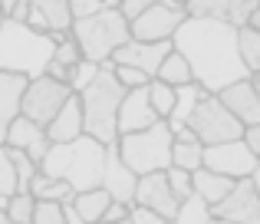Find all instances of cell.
Masks as SVG:
<instances>
[{"instance_id": "obj_27", "label": "cell", "mask_w": 260, "mask_h": 224, "mask_svg": "<svg viewBox=\"0 0 260 224\" xmlns=\"http://www.w3.org/2000/svg\"><path fill=\"white\" fill-rule=\"evenodd\" d=\"M211 205L204 198H198V195H191L188 201H181L178 205V214L172 224H211Z\"/></svg>"}, {"instance_id": "obj_30", "label": "cell", "mask_w": 260, "mask_h": 224, "mask_svg": "<svg viewBox=\"0 0 260 224\" xmlns=\"http://www.w3.org/2000/svg\"><path fill=\"white\" fill-rule=\"evenodd\" d=\"M148 99H152V109L158 112V119L165 122L168 115H172V109H175L178 92L172 89V86H165L161 79H152V83H148Z\"/></svg>"}, {"instance_id": "obj_6", "label": "cell", "mask_w": 260, "mask_h": 224, "mask_svg": "<svg viewBox=\"0 0 260 224\" xmlns=\"http://www.w3.org/2000/svg\"><path fill=\"white\" fill-rule=\"evenodd\" d=\"M172 148H175V135L168 129V122H155L145 132H132L119 139V155L139 178L155 172H168L172 168Z\"/></svg>"}, {"instance_id": "obj_14", "label": "cell", "mask_w": 260, "mask_h": 224, "mask_svg": "<svg viewBox=\"0 0 260 224\" xmlns=\"http://www.w3.org/2000/svg\"><path fill=\"white\" fill-rule=\"evenodd\" d=\"M135 188H139V175L122 162L119 142L109 145L106 152V172H102V191H109V198L119 205H135Z\"/></svg>"}, {"instance_id": "obj_32", "label": "cell", "mask_w": 260, "mask_h": 224, "mask_svg": "<svg viewBox=\"0 0 260 224\" xmlns=\"http://www.w3.org/2000/svg\"><path fill=\"white\" fill-rule=\"evenodd\" d=\"M53 63L56 66H63V70H76L79 63H83V50L76 46V40L73 37H63V40H56V53H53Z\"/></svg>"}, {"instance_id": "obj_13", "label": "cell", "mask_w": 260, "mask_h": 224, "mask_svg": "<svg viewBox=\"0 0 260 224\" xmlns=\"http://www.w3.org/2000/svg\"><path fill=\"white\" fill-rule=\"evenodd\" d=\"M135 205L145 208V211H152V214H158V218H165V221H175L178 205H181V201L175 198V191H172V185H168L165 172H155V175L139 178V188H135Z\"/></svg>"}, {"instance_id": "obj_23", "label": "cell", "mask_w": 260, "mask_h": 224, "mask_svg": "<svg viewBox=\"0 0 260 224\" xmlns=\"http://www.w3.org/2000/svg\"><path fill=\"white\" fill-rule=\"evenodd\" d=\"M178 92V99H175V109L172 115H168V129H172V135H178L181 129H188V122H191V115H194V109L201 106V99L208 96V92L201 89L198 83H191V86H181V89H175Z\"/></svg>"}, {"instance_id": "obj_21", "label": "cell", "mask_w": 260, "mask_h": 224, "mask_svg": "<svg viewBox=\"0 0 260 224\" xmlns=\"http://www.w3.org/2000/svg\"><path fill=\"white\" fill-rule=\"evenodd\" d=\"M234 185H237L234 178H224V175L211 172V168H198V172L191 175V188H194V195H198V198H204L211 208L221 205V201L234 191Z\"/></svg>"}, {"instance_id": "obj_8", "label": "cell", "mask_w": 260, "mask_h": 224, "mask_svg": "<svg viewBox=\"0 0 260 224\" xmlns=\"http://www.w3.org/2000/svg\"><path fill=\"white\" fill-rule=\"evenodd\" d=\"M184 20H188L184 0H152L148 10L132 23V40H139V43H172Z\"/></svg>"}, {"instance_id": "obj_44", "label": "cell", "mask_w": 260, "mask_h": 224, "mask_svg": "<svg viewBox=\"0 0 260 224\" xmlns=\"http://www.w3.org/2000/svg\"><path fill=\"white\" fill-rule=\"evenodd\" d=\"M250 181H254V188H257V195H260V162H257V168H254V175H250Z\"/></svg>"}, {"instance_id": "obj_47", "label": "cell", "mask_w": 260, "mask_h": 224, "mask_svg": "<svg viewBox=\"0 0 260 224\" xmlns=\"http://www.w3.org/2000/svg\"><path fill=\"white\" fill-rule=\"evenodd\" d=\"M0 224H10V221H7V214H0Z\"/></svg>"}, {"instance_id": "obj_29", "label": "cell", "mask_w": 260, "mask_h": 224, "mask_svg": "<svg viewBox=\"0 0 260 224\" xmlns=\"http://www.w3.org/2000/svg\"><path fill=\"white\" fill-rule=\"evenodd\" d=\"M10 158H13V168H17V195H30V185L40 175V165L26 152H17V148H10Z\"/></svg>"}, {"instance_id": "obj_15", "label": "cell", "mask_w": 260, "mask_h": 224, "mask_svg": "<svg viewBox=\"0 0 260 224\" xmlns=\"http://www.w3.org/2000/svg\"><path fill=\"white\" fill-rule=\"evenodd\" d=\"M172 50H175V43H139V40H132V43H125L112 56V63L115 66H132V70L145 73L148 79H155Z\"/></svg>"}, {"instance_id": "obj_37", "label": "cell", "mask_w": 260, "mask_h": 224, "mask_svg": "<svg viewBox=\"0 0 260 224\" xmlns=\"http://www.w3.org/2000/svg\"><path fill=\"white\" fill-rule=\"evenodd\" d=\"M115 66V63H112ZM115 79H119V86L125 92H132V89H145L152 79L145 76V73H139V70H132V66H115Z\"/></svg>"}, {"instance_id": "obj_25", "label": "cell", "mask_w": 260, "mask_h": 224, "mask_svg": "<svg viewBox=\"0 0 260 224\" xmlns=\"http://www.w3.org/2000/svg\"><path fill=\"white\" fill-rule=\"evenodd\" d=\"M155 79H161V83L172 86V89H181V86L194 83V73H191L188 59H184L178 50H172V53H168V59L161 63V70H158V76H155Z\"/></svg>"}, {"instance_id": "obj_34", "label": "cell", "mask_w": 260, "mask_h": 224, "mask_svg": "<svg viewBox=\"0 0 260 224\" xmlns=\"http://www.w3.org/2000/svg\"><path fill=\"white\" fill-rule=\"evenodd\" d=\"M17 195V168H13L10 148L0 145V198H13Z\"/></svg>"}, {"instance_id": "obj_5", "label": "cell", "mask_w": 260, "mask_h": 224, "mask_svg": "<svg viewBox=\"0 0 260 224\" xmlns=\"http://www.w3.org/2000/svg\"><path fill=\"white\" fill-rule=\"evenodd\" d=\"M70 37L83 50V59L102 66V63H112V56L125 43H132V26L119 13V0H112L102 13H95L89 20H76Z\"/></svg>"}, {"instance_id": "obj_50", "label": "cell", "mask_w": 260, "mask_h": 224, "mask_svg": "<svg viewBox=\"0 0 260 224\" xmlns=\"http://www.w3.org/2000/svg\"><path fill=\"white\" fill-rule=\"evenodd\" d=\"M125 224H128V221H125Z\"/></svg>"}, {"instance_id": "obj_9", "label": "cell", "mask_w": 260, "mask_h": 224, "mask_svg": "<svg viewBox=\"0 0 260 224\" xmlns=\"http://www.w3.org/2000/svg\"><path fill=\"white\" fill-rule=\"evenodd\" d=\"M70 96H73V89L66 83H56V79H50V76L30 79L26 89H23V99H20V115L46 129L59 115V109L66 106Z\"/></svg>"}, {"instance_id": "obj_28", "label": "cell", "mask_w": 260, "mask_h": 224, "mask_svg": "<svg viewBox=\"0 0 260 224\" xmlns=\"http://www.w3.org/2000/svg\"><path fill=\"white\" fill-rule=\"evenodd\" d=\"M237 50H241V59L247 66V73H260V33L244 26L237 30Z\"/></svg>"}, {"instance_id": "obj_20", "label": "cell", "mask_w": 260, "mask_h": 224, "mask_svg": "<svg viewBox=\"0 0 260 224\" xmlns=\"http://www.w3.org/2000/svg\"><path fill=\"white\" fill-rule=\"evenodd\" d=\"M26 79L0 73V145H7V129L13 125V119L20 115V99H23Z\"/></svg>"}, {"instance_id": "obj_41", "label": "cell", "mask_w": 260, "mask_h": 224, "mask_svg": "<svg viewBox=\"0 0 260 224\" xmlns=\"http://www.w3.org/2000/svg\"><path fill=\"white\" fill-rule=\"evenodd\" d=\"M128 224H172V221H165V218H158V214H152V211H145V208L135 205V208H132V218H128Z\"/></svg>"}, {"instance_id": "obj_39", "label": "cell", "mask_w": 260, "mask_h": 224, "mask_svg": "<svg viewBox=\"0 0 260 224\" xmlns=\"http://www.w3.org/2000/svg\"><path fill=\"white\" fill-rule=\"evenodd\" d=\"M148 4H152V0H119V13L128 20V26H132L135 20L148 10Z\"/></svg>"}, {"instance_id": "obj_33", "label": "cell", "mask_w": 260, "mask_h": 224, "mask_svg": "<svg viewBox=\"0 0 260 224\" xmlns=\"http://www.w3.org/2000/svg\"><path fill=\"white\" fill-rule=\"evenodd\" d=\"M99 70H102V66H95V63H89V59H83V63H79L76 70L70 73V89H73V96H83L89 86L99 79Z\"/></svg>"}, {"instance_id": "obj_45", "label": "cell", "mask_w": 260, "mask_h": 224, "mask_svg": "<svg viewBox=\"0 0 260 224\" xmlns=\"http://www.w3.org/2000/svg\"><path fill=\"white\" fill-rule=\"evenodd\" d=\"M250 86H254V92L260 96V73H250Z\"/></svg>"}, {"instance_id": "obj_26", "label": "cell", "mask_w": 260, "mask_h": 224, "mask_svg": "<svg viewBox=\"0 0 260 224\" xmlns=\"http://www.w3.org/2000/svg\"><path fill=\"white\" fill-rule=\"evenodd\" d=\"M30 195L37 201H59V205H70V201L76 198V191H73L66 181H53V178H46V175H37V178H33Z\"/></svg>"}, {"instance_id": "obj_38", "label": "cell", "mask_w": 260, "mask_h": 224, "mask_svg": "<svg viewBox=\"0 0 260 224\" xmlns=\"http://www.w3.org/2000/svg\"><path fill=\"white\" fill-rule=\"evenodd\" d=\"M112 0H70V10H73V23L76 20H89L95 13H102Z\"/></svg>"}, {"instance_id": "obj_40", "label": "cell", "mask_w": 260, "mask_h": 224, "mask_svg": "<svg viewBox=\"0 0 260 224\" xmlns=\"http://www.w3.org/2000/svg\"><path fill=\"white\" fill-rule=\"evenodd\" d=\"M132 208L135 205H119V201H112L109 211H106V218H102V224H125L132 218Z\"/></svg>"}, {"instance_id": "obj_46", "label": "cell", "mask_w": 260, "mask_h": 224, "mask_svg": "<svg viewBox=\"0 0 260 224\" xmlns=\"http://www.w3.org/2000/svg\"><path fill=\"white\" fill-rule=\"evenodd\" d=\"M7 205H10V198H0V214H7Z\"/></svg>"}, {"instance_id": "obj_22", "label": "cell", "mask_w": 260, "mask_h": 224, "mask_svg": "<svg viewBox=\"0 0 260 224\" xmlns=\"http://www.w3.org/2000/svg\"><path fill=\"white\" fill-rule=\"evenodd\" d=\"M172 165L184 168V172L194 175L198 168H204V145L198 142V135L191 129H181L175 135V148H172Z\"/></svg>"}, {"instance_id": "obj_24", "label": "cell", "mask_w": 260, "mask_h": 224, "mask_svg": "<svg viewBox=\"0 0 260 224\" xmlns=\"http://www.w3.org/2000/svg\"><path fill=\"white\" fill-rule=\"evenodd\" d=\"M73 205H76L79 218H83L86 224H102L109 205H112V198H109V191H102V188H92V191L76 195V201H73Z\"/></svg>"}, {"instance_id": "obj_49", "label": "cell", "mask_w": 260, "mask_h": 224, "mask_svg": "<svg viewBox=\"0 0 260 224\" xmlns=\"http://www.w3.org/2000/svg\"><path fill=\"white\" fill-rule=\"evenodd\" d=\"M0 23H4V10H0Z\"/></svg>"}, {"instance_id": "obj_3", "label": "cell", "mask_w": 260, "mask_h": 224, "mask_svg": "<svg viewBox=\"0 0 260 224\" xmlns=\"http://www.w3.org/2000/svg\"><path fill=\"white\" fill-rule=\"evenodd\" d=\"M56 53V40L37 33L33 26L17 23V20H4L0 23V73L30 79L46 76Z\"/></svg>"}, {"instance_id": "obj_2", "label": "cell", "mask_w": 260, "mask_h": 224, "mask_svg": "<svg viewBox=\"0 0 260 224\" xmlns=\"http://www.w3.org/2000/svg\"><path fill=\"white\" fill-rule=\"evenodd\" d=\"M106 145H99L95 139L66 142V145H50L46 158L40 162V175L53 181H66L76 195L102 188V172H106Z\"/></svg>"}, {"instance_id": "obj_42", "label": "cell", "mask_w": 260, "mask_h": 224, "mask_svg": "<svg viewBox=\"0 0 260 224\" xmlns=\"http://www.w3.org/2000/svg\"><path fill=\"white\" fill-rule=\"evenodd\" d=\"M244 145L260 158V125H247V129H244Z\"/></svg>"}, {"instance_id": "obj_35", "label": "cell", "mask_w": 260, "mask_h": 224, "mask_svg": "<svg viewBox=\"0 0 260 224\" xmlns=\"http://www.w3.org/2000/svg\"><path fill=\"white\" fill-rule=\"evenodd\" d=\"M165 178H168V185H172V191H175V198L178 201H188L191 195H194V188H191V172H184V168H168L165 172Z\"/></svg>"}, {"instance_id": "obj_16", "label": "cell", "mask_w": 260, "mask_h": 224, "mask_svg": "<svg viewBox=\"0 0 260 224\" xmlns=\"http://www.w3.org/2000/svg\"><path fill=\"white\" fill-rule=\"evenodd\" d=\"M155 122H161V119H158V112L152 109L148 86H145V89L125 92L122 109H119V139H122V135H132V132H145V129H152Z\"/></svg>"}, {"instance_id": "obj_19", "label": "cell", "mask_w": 260, "mask_h": 224, "mask_svg": "<svg viewBox=\"0 0 260 224\" xmlns=\"http://www.w3.org/2000/svg\"><path fill=\"white\" fill-rule=\"evenodd\" d=\"M46 135H50L53 145H66V142H76V139L86 135V129H83V103H79V96L66 99V106L59 109V115L46 125Z\"/></svg>"}, {"instance_id": "obj_1", "label": "cell", "mask_w": 260, "mask_h": 224, "mask_svg": "<svg viewBox=\"0 0 260 224\" xmlns=\"http://www.w3.org/2000/svg\"><path fill=\"white\" fill-rule=\"evenodd\" d=\"M175 50L188 59L194 83L211 96H221L234 83L250 79L237 50V30L221 20H184L175 33Z\"/></svg>"}, {"instance_id": "obj_7", "label": "cell", "mask_w": 260, "mask_h": 224, "mask_svg": "<svg viewBox=\"0 0 260 224\" xmlns=\"http://www.w3.org/2000/svg\"><path fill=\"white\" fill-rule=\"evenodd\" d=\"M188 129L198 135V142H201L204 148L211 145H224V142H237L244 139V125L231 115V109L221 103L217 96H204L201 106L194 109V115H191Z\"/></svg>"}, {"instance_id": "obj_10", "label": "cell", "mask_w": 260, "mask_h": 224, "mask_svg": "<svg viewBox=\"0 0 260 224\" xmlns=\"http://www.w3.org/2000/svg\"><path fill=\"white\" fill-rule=\"evenodd\" d=\"M257 162L260 158L250 152L247 145H244V139L204 148V168L224 175V178H234V181L250 178V175H254V168H257Z\"/></svg>"}, {"instance_id": "obj_36", "label": "cell", "mask_w": 260, "mask_h": 224, "mask_svg": "<svg viewBox=\"0 0 260 224\" xmlns=\"http://www.w3.org/2000/svg\"><path fill=\"white\" fill-rule=\"evenodd\" d=\"M33 224H66L63 205H59V201H37V208H33Z\"/></svg>"}, {"instance_id": "obj_31", "label": "cell", "mask_w": 260, "mask_h": 224, "mask_svg": "<svg viewBox=\"0 0 260 224\" xmlns=\"http://www.w3.org/2000/svg\"><path fill=\"white\" fill-rule=\"evenodd\" d=\"M33 208H37L33 195H13L10 205H7V221L10 224H33Z\"/></svg>"}, {"instance_id": "obj_12", "label": "cell", "mask_w": 260, "mask_h": 224, "mask_svg": "<svg viewBox=\"0 0 260 224\" xmlns=\"http://www.w3.org/2000/svg\"><path fill=\"white\" fill-rule=\"evenodd\" d=\"M26 26L37 33H46L53 40H63L73 33V10L70 0H30V17Z\"/></svg>"}, {"instance_id": "obj_18", "label": "cell", "mask_w": 260, "mask_h": 224, "mask_svg": "<svg viewBox=\"0 0 260 224\" xmlns=\"http://www.w3.org/2000/svg\"><path fill=\"white\" fill-rule=\"evenodd\" d=\"M217 99L228 106L231 115H234V119L241 122L244 129H247V125H260V96L254 92L250 79H244V83H234L231 89H224Z\"/></svg>"}, {"instance_id": "obj_17", "label": "cell", "mask_w": 260, "mask_h": 224, "mask_svg": "<svg viewBox=\"0 0 260 224\" xmlns=\"http://www.w3.org/2000/svg\"><path fill=\"white\" fill-rule=\"evenodd\" d=\"M50 135H46L43 125H37V122L23 119V115H17L13 119V125L7 129V148H17V152H26L33 162H43L46 152H50Z\"/></svg>"}, {"instance_id": "obj_4", "label": "cell", "mask_w": 260, "mask_h": 224, "mask_svg": "<svg viewBox=\"0 0 260 224\" xmlns=\"http://www.w3.org/2000/svg\"><path fill=\"white\" fill-rule=\"evenodd\" d=\"M122 99H125V89L115 79V66L102 63L99 79L79 96L83 103V129L89 139H95L99 145H115L119 142V109Z\"/></svg>"}, {"instance_id": "obj_43", "label": "cell", "mask_w": 260, "mask_h": 224, "mask_svg": "<svg viewBox=\"0 0 260 224\" xmlns=\"http://www.w3.org/2000/svg\"><path fill=\"white\" fill-rule=\"evenodd\" d=\"M73 201H76V198H73ZM73 201H70V205H63V218H66V224H86L83 218H79V211H76V205H73Z\"/></svg>"}, {"instance_id": "obj_11", "label": "cell", "mask_w": 260, "mask_h": 224, "mask_svg": "<svg viewBox=\"0 0 260 224\" xmlns=\"http://www.w3.org/2000/svg\"><path fill=\"white\" fill-rule=\"evenodd\" d=\"M214 221H228V224H260V195L250 178H241L234 185V191L211 208Z\"/></svg>"}, {"instance_id": "obj_48", "label": "cell", "mask_w": 260, "mask_h": 224, "mask_svg": "<svg viewBox=\"0 0 260 224\" xmlns=\"http://www.w3.org/2000/svg\"><path fill=\"white\" fill-rule=\"evenodd\" d=\"M211 224H228V221H211Z\"/></svg>"}]
</instances>
